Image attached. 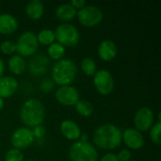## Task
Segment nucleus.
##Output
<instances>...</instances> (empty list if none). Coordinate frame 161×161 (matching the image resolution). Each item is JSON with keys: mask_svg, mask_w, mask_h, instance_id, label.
Instances as JSON below:
<instances>
[{"mask_svg": "<svg viewBox=\"0 0 161 161\" xmlns=\"http://www.w3.org/2000/svg\"><path fill=\"white\" fill-rule=\"evenodd\" d=\"M31 130H32V134H33V137H34L35 140L36 139L37 140H42L44 138L45 134H46V129L42 125L35 126Z\"/></svg>", "mask_w": 161, "mask_h": 161, "instance_id": "29", "label": "nucleus"}, {"mask_svg": "<svg viewBox=\"0 0 161 161\" xmlns=\"http://www.w3.org/2000/svg\"><path fill=\"white\" fill-rule=\"evenodd\" d=\"M155 114L153 110L148 107L141 108L135 114L134 125L135 129L140 132L149 131L155 124Z\"/></svg>", "mask_w": 161, "mask_h": 161, "instance_id": "10", "label": "nucleus"}, {"mask_svg": "<svg viewBox=\"0 0 161 161\" xmlns=\"http://www.w3.org/2000/svg\"><path fill=\"white\" fill-rule=\"evenodd\" d=\"M59 128H60V132L63 135V137L72 142L79 141L80 136L82 134L79 125L75 122L69 120V119L62 121Z\"/></svg>", "mask_w": 161, "mask_h": 161, "instance_id": "14", "label": "nucleus"}, {"mask_svg": "<svg viewBox=\"0 0 161 161\" xmlns=\"http://www.w3.org/2000/svg\"><path fill=\"white\" fill-rule=\"evenodd\" d=\"M5 161H24V154L18 149L11 148L6 153Z\"/></svg>", "mask_w": 161, "mask_h": 161, "instance_id": "27", "label": "nucleus"}, {"mask_svg": "<svg viewBox=\"0 0 161 161\" xmlns=\"http://www.w3.org/2000/svg\"><path fill=\"white\" fill-rule=\"evenodd\" d=\"M93 77V85L96 91L102 95H108L114 91L115 83L111 73L102 69L96 72Z\"/></svg>", "mask_w": 161, "mask_h": 161, "instance_id": "8", "label": "nucleus"}, {"mask_svg": "<svg viewBox=\"0 0 161 161\" xmlns=\"http://www.w3.org/2000/svg\"><path fill=\"white\" fill-rule=\"evenodd\" d=\"M54 87H55V83L51 78H44L40 83V90L44 93L51 92L54 90Z\"/></svg>", "mask_w": 161, "mask_h": 161, "instance_id": "28", "label": "nucleus"}, {"mask_svg": "<svg viewBox=\"0 0 161 161\" xmlns=\"http://www.w3.org/2000/svg\"><path fill=\"white\" fill-rule=\"evenodd\" d=\"M20 118L25 127L30 129L41 125L45 118V109L43 104L36 98L25 100L21 107Z\"/></svg>", "mask_w": 161, "mask_h": 161, "instance_id": "2", "label": "nucleus"}, {"mask_svg": "<svg viewBox=\"0 0 161 161\" xmlns=\"http://www.w3.org/2000/svg\"><path fill=\"white\" fill-rule=\"evenodd\" d=\"M65 47L63 45H61L60 43L55 42L52 44H50L47 48V57L49 59H53V60H60L63 58L64 55H65Z\"/></svg>", "mask_w": 161, "mask_h": 161, "instance_id": "21", "label": "nucleus"}, {"mask_svg": "<svg viewBox=\"0 0 161 161\" xmlns=\"http://www.w3.org/2000/svg\"><path fill=\"white\" fill-rule=\"evenodd\" d=\"M76 12H77V10L75 8H74L70 3L59 5L56 8V11H55L57 18L65 23L74 20L75 17L76 16Z\"/></svg>", "mask_w": 161, "mask_h": 161, "instance_id": "20", "label": "nucleus"}, {"mask_svg": "<svg viewBox=\"0 0 161 161\" xmlns=\"http://www.w3.org/2000/svg\"><path fill=\"white\" fill-rule=\"evenodd\" d=\"M0 51L4 55H13L16 53V43L10 40L4 41L0 44Z\"/></svg>", "mask_w": 161, "mask_h": 161, "instance_id": "26", "label": "nucleus"}, {"mask_svg": "<svg viewBox=\"0 0 161 161\" xmlns=\"http://www.w3.org/2000/svg\"><path fill=\"white\" fill-rule=\"evenodd\" d=\"M122 141L130 150H140L144 145V137L135 128H126L122 134Z\"/></svg>", "mask_w": 161, "mask_h": 161, "instance_id": "12", "label": "nucleus"}, {"mask_svg": "<svg viewBox=\"0 0 161 161\" xmlns=\"http://www.w3.org/2000/svg\"><path fill=\"white\" fill-rule=\"evenodd\" d=\"M161 123L160 121H158L156 124L153 125V126L149 130L150 139L152 142H154L157 145H159L161 142Z\"/></svg>", "mask_w": 161, "mask_h": 161, "instance_id": "25", "label": "nucleus"}, {"mask_svg": "<svg viewBox=\"0 0 161 161\" xmlns=\"http://www.w3.org/2000/svg\"><path fill=\"white\" fill-rule=\"evenodd\" d=\"M76 16L79 23L87 27H92L99 25L104 18L101 8L93 5H86L76 12Z\"/></svg>", "mask_w": 161, "mask_h": 161, "instance_id": "7", "label": "nucleus"}, {"mask_svg": "<svg viewBox=\"0 0 161 161\" xmlns=\"http://www.w3.org/2000/svg\"><path fill=\"white\" fill-rule=\"evenodd\" d=\"M80 68L82 72L88 76H93L97 72L96 62L91 58H85L80 63Z\"/></svg>", "mask_w": 161, "mask_h": 161, "instance_id": "24", "label": "nucleus"}, {"mask_svg": "<svg viewBox=\"0 0 161 161\" xmlns=\"http://www.w3.org/2000/svg\"><path fill=\"white\" fill-rule=\"evenodd\" d=\"M68 156L71 161H98V152L89 142H75L69 148Z\"/></svg>", "mask_w": 161, "mask_h": 161, "instance_id": "4", "label": "nucleus"}, {"mask_svg": "<svg viewBox=\"0 0 161 161\" xmlns=\"http://www.w3.org/2000/svg\"><path fill=\"white\" fill-rule=\"evenodd\" d=\"M49 64L50 60L47 56L42 54L36 55L30 59L28 63V71L31 75L39 77L44 75L47 73Z\"/></svg>", "mask_w": 161, "mask_h": 161, "instance_id": "13", "label": "nucleus"}, {"mask_svg": "<svg viewBox=\"0 0 161 161\" xmlns=\"http://www.w3.org/2000/svg\"><path fill=\"white\" fill-rule=\"evenodd\" d=\"M88 140H89L88 135H87V134H85V133H82V134H81V136H80L79 141H81V142H89Z\"/></svg>", "mask_w": 161, "mask_h": 161, "instance_id": "34", "label": "nucleus"}, {"mask_svg": "<svg viewBox=\"0 0 161 161\" xmlns=\"http://www.w3.org/2000/svg\"><path fill=\"white\" fill-rule=\"evenodd\" d=\"M37 40H38L39 44L49 46L50 44H52L53 42H56L55 32H54V30L49 29V28L42 29L38 33Z\"/></svg>", "mask_w": 161, "mask_h": 161, "instance_id": "22", "label": "nucleus"}, {"mask_svg": "<svg viewBox=\"0 0 161 161\" xmlns=\"http://www.w3.org/2000/svg\"><path fill=\"white\" fill-rule=\"evenodd\" d=\"M130 161H136V160H130Z\"/></svg>", "mask_w": 161, "mask_h": 161, "instance_id": "37", "label": "nucleus"}, {"mask_svg": "<svg viewBox=\"0 0 161 161\" xmlns=\"http://www.w3.org/2000/svg\"><path fill=\"white\" fill-rule=\"evenodd\" d=\"M18 81L15 77L3 75L0 78V97L2 99L9 98L18 91Z\"/></svg>", "mask_w": 161, "mask_h": 161, "instance_id": "15", "label": "nucleus"}, {"mask_svg": "<svg viewBox=\"0 0 161 161\" xmlns=\"http://www.w3.org/2000/svg\"><path fill=\"white\" fill-rule=\"evenodd\" d=\"M8 68L15 75H23L26 70V62L25 58L20 55H12L8 61Z\"/></svg>", "mask_w": 161, "mask_h": 161, "instance_id": "18", "label": "nucleus"}, {"mask_svg": "<svg viewBox=\"0 0 161 161\" xmlns=\"http://www.w3.org/2000/svg\"><path fill=\"white\" fill-rule=\"evenodd\" d=\"M99 161H119L117 158L116 154L114 153H107L106 155H104Z\"/></svg>", "mask_w": 161, "mask_h": 161, "instance_id": "32", "label": "nucleus"}, {"mask_svg": "<svg viewBox=\"0 0 161 161\" xmlns=\"http://www.w3.org/2000/svg\"><path fill=\"white\" fill-rule=\"evenodd\" d=\"M97 53H98L99 58L102 60L108 62V61L113 60L116 58L118 50L114 42L110 40H105L99 44Z\"/></svg>", "mask_w": 161, "mask_h": 161, "instance_id": "16", "label": "nucleus"}, {"mask_svg": "<svg viewBox=\"0 0 161 161\" xmlns=\"http://www.w3.org/2000/svg\"><path fill=\"white\" fill-rule=\"evenodd\" d=\"M71 5H72V7L74 8H75L76 10L78 9H81L82 8H84L86 5H87V3H86V1H84V0H73V1H71V3H70Z\"/></svg>", "mask_w": 161, "mask_h": 161, "instance_id": "31", "label": "nucleus"}, {"mask_svg": "<svg viewBox=\"0 0 161 161\" xmlns=\"http://www.w3.org/2000/svg\"><path fill=\"white\" fill-rule=\"evenodd\" d=\"M25 13L31 20H39L44 13V5L39 0H32L25 6Z\"/></svg>", "mask_w": 161, "mask_h": 161, "instance_id": "19", "label": "nucleus"}, {"mask_svg": "<svg viewBox=\"0 0 161 161\" xmlns=\"http://www.w3.org/2000/svg\"><path fill=\"white\" fill-rule=\"evenodd\" d=\"M16 43V52L23 58L34 56L39 49L37 35L31 31L23 32L18 38Z\"/></svg>", "mask_w": 161, "mask_h": 161, "instance_id": "6", "label": "nucleus"}, {"mask_svg": "<svg viewBox=\"0 0 161 161\" xmlns=\"http://www.w3.org/2000/svg\"><path fill=\"white\" fill-rule=\"evenodd\" d=\"M77 75L75 62L69 58H62L53 65L51 69V79L59 87L71 85Z\"/></svg>", "mask_w": 161, "mask_h": 161, "instance_id": "3", "label": "nucleus"}, {"mask_svg": "<svg viewBox=\"0 0 161 161\" xmlns=\"http://www.w3.org/2000/svg\"><path fill=\"white\" fill-rule=\"evenodd\" d=\"M55 96L57 101L65 107H75L80 100L78 91L72 85L59 87L56 91Z\"/></svg>", "mask_w": 161, "mask_h": 161, "instance_id": "11", "label": "nucleus"}, {"mask_svg": "<svg viewBox=\"0 0 161 161\" xmlns=\"http://www.w3.org/2000/svg\"><path fill=\"white\" fill-rule=\"evenodd\" d=\"M4 72H5V64H4V61L2 60V58H0V78L3 76Z\"/></svg>", "mask_w": 161, "mask_h": 161, "instance_id": "33", "label": "nucleus"}, {"mask_svg": "<svg viewBox=\"0 0 161 161\" xmlns=\"http://www.w3.org/2000/svg\"><path fill=\"white\" fill-rule=\"evenodd\" d=\"M19 26L17 18L10 13L0 14V34L9 35L14 33Z\"/></svg>", "mask_w": 161, "mask_h": 161, "instance_id": "17", "label": "nucleus"}, {"mask_svg": "<svg viewBox=\"0 0 161 161\" xmlns=\"http://www.w3.org/2000/svg\"><path fill=\"white\" fill-rule=\"evenodd\" d=\"M123 131L112 124H105L96 128L93 133V143L103 150H114L118 148L122 141Z\"/></svg>", "mask_w": 161, "mask_h": 161, "instance_id": "1", "label": "nucleus"}, {"mask_svg": "<svg viewBox=\"0 0 161 161\" xmlns=\"http://www.w3.org/2000/svg\"><path fill=\"white\" fill-rule=\"evenodd\" d=\"M4 105H5V102H4V99H2L1 97H0V111L3 109V108H4Z\"/></svg>", "mask_w": 161, "mask_h": 161, "instance_id": "35", "label": "nucleus"}, {"mask_svg": "<svg viewBox=\"0 0 161 161\" xmlns=\"http://www.w3.org/2000/svg\"><path fill=\"white\" fill-rule=\"evenodd\" d=\"M54 32L57 42L60 43L64 47H73L79 42V31L70 23H62L58 25Z\"/></svg>", "mask_w": 161, "mask_h": 161, "instance_id": "5", "label": "nucleus"}, {"mask_svg": "<svg viewBox=\"0 0 161 161\" xmlns=\"http://www.w3.org/2000/svg\"><path fill=\"white\" fill-rule=\"evenodd\" d=\"M25 161H34V160H25Z\"/></svg>", "mask_w": 161, "mask_h": 161, "instance_id": "36", "label": "nucleus"}, {"mask_svg": "<svg viewBox=\"0 0 161 161\" xmlns=\"http://www.w3.org/2000/svg\"><path fill=\"white\" fill-rule=\"evenodd\" d=\"M75 108L76 112L83 117H90L93 113V106L87 100H79L75 104Z\"/></svg>", "mask_w": 161, "mask_h": 161, "instance_id": "23", "label": "nucleus"}, {"mask_svg": "<svg viewBox=\"0 0 161 161\" xmlns=\"http://www.w3.org/2000/svg\"><path fill=\"white\" fill-rule=\"evenodd\" d=\"M116 156L119 161H130L132 158V153L129 149H122Z\"/></svg>", "mask_w": 161, "mask_h": 161, "instance_id": "30", "label": "nucleus"}, {"mask_svg": "<svg viewBox=\"0 0 161 161\" xmlns=\"http://www.w3.org/2000/svg\"><path fill=\"white\" fill-rule=\"evenodd\" d=\"M35 139L32 134V130L28 127L23 126L17 128L11 135L10 143L13 148L18 150H24L28 148L33 142Z\"/></svg>", "mask_w": 161, "mask_h": 161, "instance_id": "9", "label": "nucleus"}]
</instances>
